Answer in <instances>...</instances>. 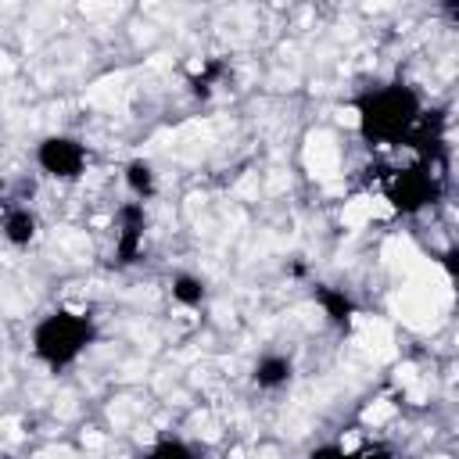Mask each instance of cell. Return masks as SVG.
Returning a JSON list of instances; mask_svg holds the SVG:
<instances>
[{
    "label": "cell",
    "mask_w": 459,
    "mask_h": 459,
    "mask_svg": "<svg viewBox=\"0 0 459 459\" xmlns=\"http://www.w3.org/2000/svg\"><path fill=\"white\" fill-rule=\"evenodd\" d=\"M423 115H427L423 93L405 79L366 86L355 97L359 136L366 143H373V147H402V143H409V136L416 133Z\"/></svg>",
    "instance_id": "obj_1"
},
{
    "label": "cell",
    "mask_w": 459,
    "mask_h": 459,
    "mask_svg": "<svg viewBox=\"0 0 459 459\" xmlns=\"http://www.w3.org/2000/svg\"><path fill=\"white\" fill-rule=\"evenodd\" d=\"M97 344V319L79 308H50L36 319L29 333V348L39 366L50 373L72 369Z\"/></svg>",
    "instance_id": "obj_2"
},
{
    "label": "cell",
    "mask_w": 459,
    "mask_h": 459,
    "mask_svg": "<svg viewBox=\"0 0 459 459\" xmlns=\"http://www.w3.org/2000/svg\"><path fill=\"white\" fill-rule=\"evenodd\" d=\"M384 197L391 201V208L398 215H420L430 204H437V197H441V172H434L423 161L405 165V169H391L387 179H384Z\"/></svg>",
    "instance_id": "obj_3"
},
{
    "label": "cell",
    "mask_w": 459,
    "mask_h": 459,
    "mask_svg": "<svg viewBox=\"0 0 459 459\" xmlns=\"http://www.w3.org/2000/svg\"><path fill=\"white\" fill-rule=\"evenodd\" d=\"M36 165L43 176L57 179V183H75L82 179L86 165H90V151L79 136L72 133H47L39 143H36Z\"/></svg>",
    "instance_id": "obj_4"
},
{
    "label": "cell",
    "mask_w": 459,
    "mask_h": 459,
    "mask_svg": "<svg viewBox=\"0 0 459 459\" xmlns=\"http://www.w3.org/2000/svg\"><path fill=\"white\" fill-rule=\"evenodd\" d=\"M143 233H147V208L140 201H122L115 212V262L118 265L140 262Z\"/></svg>",
    "instance_id": "obj_5"
},
{
    "label": "cell",
    "mask_w": 459,
    "mask_h": 459,
    "mask_svg": "<svg viewBox=\"0 0 459 459\" xmlns=\"http://www.w3.org/2000/svg\"><path fill=\"white\" fill-rule=\"evenodd\" d=\"M251 380L258 391H283L294 380V359L283 351H265L251 366Z\"/></svg>",
    "instance_id": "obj_6"
},
{
    "label": "cell",
    "mask_w": 459,
    "mask_h": 459,
    "mask_svg": "<svg viewBox=\"0 0 459 459\" xmlns=\"http://www.w3.org/2000/svg\"><path fill=\"white\" fill-rule=\"evenodd\" d=\"M0 237H4L11 247H29V244L39 237V215H36L29 204H11V208H4Z\"/></svg>",
    "instance_id": "obj_7"
},
{
    "label": "cell",
    "mask_w": 459,
    "mask_h": 459,
    "mask_svg": "<svg viewBox=\"0 0 459 459\" xmlns=\"http://www.w3.org/2000/svg\"><path fill=\"white\" fill-rule=\"evenodd\" d=\"M316 305L323 308V316L337 326V330H348L351 326V319H355V312H359V305H355V298L344 290V287H330V283H316Z\"/></svg>",
    "instance_id": "obj_8"
},
{
    "label": "cell",
    "mask_w": 459,
    "mask_h": 459,
    "mask_svg": "<svg viewBox=\"0 0 459 459\" xmlns=\"http://www.w3.org/2000/svg\"><path fill=\"white\" fill-rule=\"evenodd\" d=\"M122 179H126V190L133 194V201H140V204H147L158 190V176L147 158H129L122 169Z\"/></svg>",
    "instance_id": "obj_9"
},
{
    "label": "cell",
    "mask_w": 459,
    "mask_h": 459,
    "mask_svg": "<svg viewBox=\"0 0 459 459\" xmlns=\"http://www.w3.org/2000/svg\"><path fill=\"white\" fill-rule=\"evenodd\" d=\"M169 294H172L176 305L197 308V305H204V298H208V283H204L197 273H176V276L169 280Z\"/></svg>",
    "instance_id": "obj_10"
},
{
    "label": "cell",
    "mask_w": 459,
    "mask_h": 459,
    "mask_svg": "<svg viewBox=\"0 0 459 459\" xmlns=\"http://www.w3.org/2000/svg\"><path fill=\"white\" fill-rule=\"evenodd\" d=\"M143 459H201L197 452H194V445H186L183 437H172V434H165V437H158L151 448H147V455Z\"/></svg>",
    "instance_id": "obj_11"
},
{
    "label": "cell",
    "mask_w": 459,
    "mask_h": 459,
    "mask_svg": "<svg viewBox=\"0 0 459 459\" xmlns=\"http://www.w3.org/2000/svg\"><path fill=\"white\" fill-rule=\"evenodd\" d=\"M308 459H391V452L384 448H359V452H344L337 445H326V448H316Z\"/></svg>",
    "instance_id": "obj_12"
},
{
    "label": "cell",
    "mask_w": 459,
    "mask_h": 459,
    "mask_svg": "<svg viewBox=\"0 0 459 459\" xmlns=\"http://www.w3.org/2000/svg\"><path fill=\"white\" fill-rule=\"evenodd\" d=\"M222 72H226V65H222V61H208V65H204V72H201V75H194V82H190V86H194V93H208V90H212V82H215Z\"/></svg>",
    "instance_id": "obj_13"
},
{
    "label": "cell",
    "mask_w": 459,
    "mask_h": 459,
    "mask_svg": "<svg viewBox=\"0 0 459 459\" xmlns=\"http://www.w3.org/2000/svg\"><path fill=\"white\" fill-rule=\"evenodd\" d=\"M0 219H4V208H0Z\"/></svg>",
    "instance_id": "obj_14"
}]
</instances>
